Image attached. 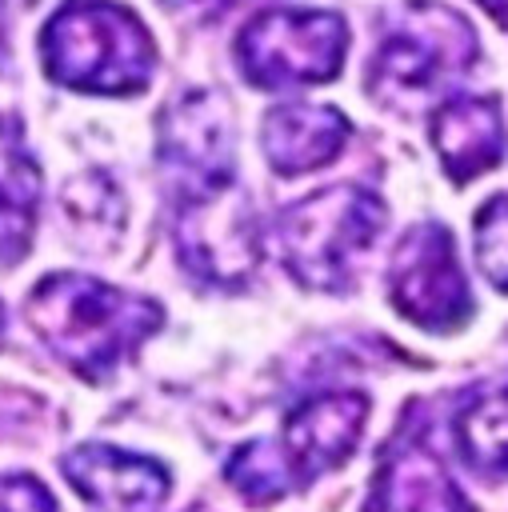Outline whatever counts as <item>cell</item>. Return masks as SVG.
<instances>
[{
    "label": "cell",
    "mask_w": 508,
    "mask_h": 512,
    "mask_svg": "<svg viewBox=\"0 0 508 512\" xmlns=\"http://www.w3.org/2000/svg\"><path fill=\"white\" fill-rule=\"evenodd\" d=\"M168 12H180V16H192V20H216L224 16L236 0H160Z\"/></svg>",
    "instance_id": "cell-19"
},
{
    "label": "cell",
    "mask_w": 508,
    "mask_h": 512,
    "mask_svg": "<svg viewBox=\"0 0 508 512\" xmlns=\"http://www.w3.org/2000/svg\"><path fill=\"white\" fill-rule=\"evenodd\" d=\"M428 132H432L440 168L456 184L484 176L504 156V120L492 96H448L432 112Z\"/></svg>",
    "instance_id": "cell-12"
},
{
    "label": "cell",
    "mask_w": 508,
    "mask_h": 512,
    "mask_svg": "<svg viewBox=\"0 0 508 512\" xmlns=\"http://www.w3.org/2000/svg\"><path fill=\"white\" fill-rule=\"evenodd\" d=\"M40 204V168L16 128V120L0 116V260L12 264L32 244Z\"/></svg>",
    "instance_id": "cell-14"
},
{
    "label": "cell",
    "mask_w": 508,
    "mask_h": 512,
    "mask_svg": "<svg viewBox=\"0 0 508 512\" xmlns=\"http://www.w3.org/2000/svg\"><path fill=\"white\" fill-rule=\"evenodd\" d=\"M176 208V256L180 264L220 288L244 284L260 264V232L248 196L232 184L188 192L172 200Z\"/></svg>",
    "instance_id": "cell-6"
},
{
    "label": "cell",
    "mask_w": 508,
    "mask_h": 512,
    "mask_svg": "<svg viewBox=\"0 0 508 512\" xmlns=\"http://www.w3.org/2000/svg\"><path fill=\"white\" fill-rule=\"evenodd\" d=\"M388 296L404 320L428 332H456L472 316V292L444 224H416L388 264Z\"/></svg>",
    "instance_id": "cell-7"
},
{
    "label": "cell",
    "mask_w": 508,
    "mask_h": 512,
    "mask_svg": "<svg viewBox=\"0 0 508 512\" xmlns=\"http://www.w3.org/2000/svg\"><path fill=\"white\" fill-rule=\"evenodd\" d=\"M384 228V204L360 184H332L276 216L280 264L312 292H344Z\"/></svg>",
    "instance_id": "cell-3"
},
{
    "label": "cell",
    "mask_w": 508,
    "mask_h": 512,
    "mask_svg": "<svg viewBox=\"0 0 508 512\" xmlns=\"http://www.w3.org/2000/svg\"><path fill=\"white\" fill-rule=\"evenodd\" d=\"M368 512H472L444 460L424 444L420 432H404L388 444L372 492Z\"/></svg>",
    "instance_id": "cell-11"
},
{
    "label": "cell",
    "mask_w": 508,
    "mask_h": 512,
    "mask_svg": "<svg viewBox=\"0 0 508 512\" xmlns=\"http://www.w3.org/2000/svg\"><path fill=\"white\" fill-rule=\"evenodd\" d=\"M60 472L96 512H156L172 488V476L160 460L112 444H80L64 452Z\"/></svg>",
    "instance_id": "cell-10"
},
{
    "label": "cell",
    "mask_w": 508,
    "mask_h": 512,
    "mask_svg": "<svg viewBox=\"0 0 508 512\" xmlns=\"http://www.w3.org/2000/svg\"><path fill=\"white\" fill-rule=\"evenodd\" d=\"M0 512H56V496L28 472L0 476Z\"/></svg>",
    "instance_id": "cell-18"
},
{
    "label": "cell",
    "mask_w": 508,
    "mask_h": 512,
    "mask_svg": "<svg viewBox=\"0 0 508 512\" xmlns=\"http://www.w3.org/2000/svg\"><path fill=\"white\" fill-rule=\"evenodd\" d=\"M476 264L484 280L500 292H508V196H492L476 212Z\"/></svg>",
    "instance_id": "cell-17"
},
{
    "label": "cell",
    "mask_w": 508,
    "mask_h": 512,
    "mask_svg": "<svg viewBox=\"0 0 508 512\" xmlns=\"http://www.w3.org/2000/svg\"><path fill=\"white\" fill-rule=\"evenodd\" d=\"M160 168L172 200L236 180L232 120L216 92H188L160 116Z\"/></svg>",
    "instance_id": "cell-8"
},
{
    "label": "cell",
    "mask_w": 508,
    "mask_h": 512,
    "mask_svg": "<svg viewBox=\"0 0 508 512\" xmlns=\"http://www.w3.org/2000/svg\"><path fill=\"white\" fill-rule=\"evenodd\" d=\"M44 72L76 92L132 96L156 68V48L140 16L112 0H68L40 32Z\"/></svg>",
    "instance_id": "cell-2"
},
{
    "label": "cell",
    "mask_w": 508,
    "mask_h": 512,
    "mask_svg": "<svg viewBox=\"0 0 508 512\" xmlns=\"http://www.w3.org/2000/svg\"><path fill=\"white\" fill-rule=\"evenodd\" d=\"M28 324L84 380L116 372L164 320L160 304L84 272H52L28 292Z\"/></svg>",
    "instance_id": "cell-1"
},
{
    "label": "cell",
    "mask_w": 508,
    "mask_h": 512,
    "mask_svg": "<svg viewBox=\"0 0 508 512\" xmlns=\"http://www.w3.org/2000/svg\"><path fill=\"white\" fill-rule=\"evenodd\" d=\"M464 464L480 476H508V384L472 392L452 420Z\"/></svg>",
    "instance_id": "cell-15"
},
{
    "label": "cell",
    "mask_w": 508,
    "mask_h": 512,
    "mask_svg": "<svg viewBox=\"0 0 508 512\" xmlns=\"http://www.w3.org/2000/svg\"><path fill=\"white\" fill-rule=\"evenodd\" d=\"M476 60L472 24L432 0H412L392 16L368 60V92L388 108H420Z\"/></svg>",
    "instance_id": "cell-4"
},
{
    "label": "cell",
    "mask_w": 508,
    "mask_h": 512,
    "mask_svg": "<svg viewBox=\"0 0 508 512\" xmlns=\"http://www.w3.org/2000/svg\"><path fill=\"white\" fill-rule=\"evenodd\" d=\"M352 124L332 104H276L260 124V144L280 176L324 168L340 156Z\"/></svg>",
    "instance_id": "cell-13"
},
{
    "label": "cell",
    "mask_w": 508,
    "mask_h": 512,
    "mask_svg": "<svg viewBox=\"0 0 508 512\" xmlns=\"http://www.w3.org/2000/svg\"><path fill=\"white\" fill-rule=\"evenodd\" d=\"M0 48H4V12H0Z\"/></svg>",
    "instance_id": "cell-21"
},
{
    "label": "cell",
    "mask_w": 508,
    "mask_h": 512,
    "mask_svg": "<svg viewBox=\"0 0 508 512\" xmlns=\"http://www.w3.org/2000/svg\"><path fill=\"white\" fill-rule=\"evenodd\" d=\"M368 420V396L364 392H320L300 400L280 428V448L292 464L296 484H312L320 472L340 468L364 432Z\"/></svg>",
    "instance_id": "cell-9"
},
{
    "label": "cell",
    "mask_w": 508,
    "mask_h": 512,
    "mask_svg": "<svg viewBox=\"0 0 508 512\" xmlns=\"http://www.w3.org/2000/svg\"><path fill=\"white\" fill-rule=\"evenodd\" d=\"M0 340H4V304H0Z\"/></svg>",
    "instance_id": "cell-20"
},
{
    "label": "cell",
    "mask_w": 508,
    "mask_h": 512,
    "mask_svg": "<svg viewBox=\"0 0 508 512\" xmlns=\"http://www.w3.org/2000/svg\"><path fill=\"white\" fill-rule=\"evenodd\" d=\"M224 476L228 484L248 500V504H272L288 492H296V476H292V464L280 448V440L272 436H260V440H248L240 444L228 464H224Z\"/></svg>",
    "instance_id": "cell-16"
},
{
    "label": "cell",
    "mask_w": 508,
    "mask_h": 512,
    "mask_svg": "<svg viewBox=\"0 0 508 512\" xmlns=\"http://www.w3.org/2000/svg\"><path fill=\"white\" fill-rule=\"evenodd\" d=\"M344 52H348L344 16L316 8L256 12L236 36L240 72L256 88L324 84L340 72Z\"/></svg>",
    "instance_id": "cell-5"
}]
</instances>
